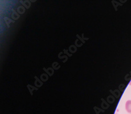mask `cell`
<instances>
[{"instance_id":"obj_1","label":"cell","mask_w":131,"mask_h":114,"mask_svg":"<svg viewBox=\"0 0 131 114\" xmlns=\"http://www.w3.org/2000/svg\"><path fill=\"white\" fill-rule=\"evenodd\" d=\"M125 109L128 113H131V100H128L126 102Z\"/></svg>"},{"instance_id":"obj_2","label":"cell","mask_w":131,"mask_h":114,"mask_svg":"<svg viewBox=\"0 0 131 114\" xmlns=\"http://www.w3.org/2000/svg\"><path fill=\"white\" fill-rule=\"evenodd\" d=\"M129 85H131V81L129 82Z\"/></svg>"},{"instance_id":"obj_3","label":"cell","mask_w":131,"mask_h":114,"mask_svg":"<svg viewBox=\"0 0 131 114\" xmlns=\"http://www.w3.org/2000/svg\"><path fill=\"white\" fill-rule=\"evenodd\" d=\"M115 114H117V113H115Z\"/></svg>"}]
</instances>
